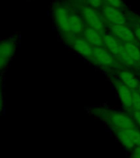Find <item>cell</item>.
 <instances>
[{"instance_id": "obj_1", "label": "cell", "mask_w": 140, "mask_h": 158, "mask_svg": "<svg viewBox=\"0 0 140 158\" xmlns=\"http://www.w3.org/2000/svg\"><path fill=\"white\" fill-rule=\"evenodd\" d=\"M116 137L126 149H134L140 146V131L135 128L116 130Z\"/></svg>"}, {"instance_id": "obj_2", "label": "cell", "mask_w": 140, "mask_h": 158, "mask_svg": "<svg viewBox=\"0 0 140 158\" xmlns=\"http://www.w3.org/2000/svg\"><path fill=\"white\" fill-rule=\"evenodd\" d=\"M82 15L84 19L88 26L93 29L97 30L100 33H103L105 29V25L103 22V18L100 14H98L95 8L89 7H84L82 9Z\"/></svg>"}, {"instance_id": "obj_3", "label": "cell", "mask_w": 140, "mask_h": 158, "mask_svg": "<svg viewBox=\"0 0 140 158\" xmlns=\"http://www.w3.org/2000/svg\"><path fill=\"white\" fill-rule=\"evenodd\" d=\"M70 16L71 13L65 6L58 4L54 9V19L56 26L63 32L70 33Z\"/></svg>"}, {"instance_id": "obj_4", "label": "cell", "mask_w": 140, "mask_h": 158, "mask_svg": "<svg viewBox=\"0 0 140 158\" xmlns=\"http://www.w3.org/2000/svg\"><path fill=\"white\" fill-rule=\"evenodd\" d=\"M102 15L109 22L113 25L125 24L126 23V17L120 8L111 7V6H104L102 8Z\"/></svg>"}, {"instance_id": "obj_5", "label": "cell", "mask_w": 140, "mask_h": 158, "mask_svg": "<svg viewBox=\"0 0 140 158\" xmlns=\"http://www.w3.org/2000/svg\"><path fill=\"white\" fill-rule=\"evenodd\" d=\"M109 119H110L111 124L116 130H123V129H130V128H136L134 121L130 117H128L127 115H125L124 114H113Z\"/></svg>"}, {"instance_id": "obj_6", "label": "cell", "mask_w": 140, "mask_h": 158, "mask_svg": "<svg viewBox=\"0 0 140 158\" xmlns=\"http://www.w3.org/2000/svg\"><path fill=\"white\" fill-rule=\"evenodd\" d=\"M15 51V44L12 40H3L0 47V65L4 69Z\"/></svg>"}, {"instance_id": "obj_7", "label": "cell", "mask_w": 140, "mask_h": 158, "mask_svg": "<svg viewBox=\"0 0 140 158\" xmlns=\"http://www.w3.org/2000/svg\"><path fill=\"white\" fill-rule=\"evenodd\" d=\"M113 35L122 40L124 42H131L134 43L135 40L134 32L130 29V27H126L125 24L113 25L111 27Z\"/></svg>"}, {"instance_id": "obj_8", "label": "cell", "mask_w": 140, "mask_h": 158, "mask_svg": "<svg viewBox=\"0 0 140 158\" xmlns=\"http://www.w3.org/2000/svg\"><path fill=\"white\" fill-rule=\"evenodd\" d=\"M115 85L118 96H119V99L123 106H125L126 108H130L131 106H133V93L130 91V88L120 81H116Z\"/></svg>"}, {"instance_id": "obj_9", "label": "cell", "mask_w": 140, "mask_h": 158, "mask_svg": "<svg viewBox=\"0 0 140 158\" xmlns=\"http://www.w3.org/2000/svg\"><path fill=\"white\" fill-rule=\"evenodd\" d=\"M92 56L98 64L103 65H109L113 61L112 54L107 48L101 46L93 48Z\"/></svg>"}, {"instance_id": "obj_10", "label": "cell", "mask_w": 140, "mask_h": 158, "mask_svg": "<svg viewBox=\"0 0 140 158\" xmlns=\"http://www.w3.org/2000/svg\"><path fill=\"white\" fill-rule=\"evenodd\" d=\"M84 39L91 46H101L103 44V37L101 35L100 32L92 27H88L83 32Z\"/></svg>"}, {"instance_id": "obj_11", "label": "cell", "mask_w": 140, "mask_h": 158, "mask_svg": "<svg viewBox=\"0 0 140 158\" xmlns=\"http://www.w3.org/2000/svg\"><path fill=\"white\" fill-rule=\"evenodd\" d=\"M72 47L78 54L84 57H89L93 54V48L86 41L85 39L78 38L76 39L72 43Z\"/></svg>"}, {"instance_id": "obj_12", "label": "cell", "mask_w": 140, "mask_h": 158, "mask_svg": "<svg viewBox=\"0 0 140 158\" xmlns=\"http://www.w3.org/2000/svg\"><path fill=\"white\" fill-rule=\"evenodd\" d=\"M103 44L105 45V48L109 50L112 54L119 55L120 50L122 49L121 44L116 40L115 37L112 34H106L103 36Z\"/></svg>"}, {"instance_id": "obj_13", "label": "cell", "mask_w": 140, "mask_h": 158, "mask_svg": "<svg viewBox=\"0 0 140 158\" xmlns=\"http://www.w3.org/2000/svg\"><path fill=\"white\" fill-rule=\"evenodd\" d=\"M85 30L84 22L79 15L76 13H71L70 16V31L75 34L83 33Z\"/></svg>"}, {"instance_id": "obj_14", "label": "cell", "mask_w": 140, "mask_h": 158, "mask_svg": "<svg viewBox=\"0 0 140 158\" xmlns=\"http://www.w3.org/2000/svg\"><path fill=\"white\" fill-rule=\"evenodd\" d=\"M120 78L123 83L125 84L130 89H136L138 86V82L137 78L130 72H122L120 74Z\"/></svg>"}, {"instance_id": "obj_15", "label": "cell", "mask_w": 140, "mask_h": 158, "mask_svg": "<svg viewBox=\"0 0 140 158\" xmlns=\"http://www.w3.org/2000/svg\"><path fill=\"white\" fill-rule=\"evenodd\" d=\"M123 46L125 47L128 54H130L135 62H140V50L134 43L131 42H125Z\"/></svg>"}, {"instance_id": "obj_16", "label": "cell", "mask_w": 140, "mask_h": 158, "mask_svg": "<svg viewBox=\"0 0 140 158\" xmlns=\"http://www.w3.org/2000/svg\"><path fill=\"white\" fill-rule=\"evenodd\" d=\"M119 56L121 58V59L124 61V63L125 64H128V65H133V64H134L135 61L131 58L130 54H128V52L126 51V49H125L124 46H122V49L120 50Z\"/></svg>"}, {"instance_id": "obj_17", "label": "cell", "mask_w": 140, "mask_h": 158, "mask_svg": "<svg viewBox=\"0 0 140 158\" xmlns=\"http://www.w3.org/2000/svg\"><path fill=\"white\" fill-rule=\"evenodd\" d=\"M86 3L88 6L98 9V8H103L104 7V0H85Z\"/></svg>"}, {"instance_id": "obj_18", "label": "cell", "mask_w": 140, "mask_h": 158, "mask_svg": "<svg viewBox=\"0 0 140 158\" xmlns=\"http://www.w3.org/2000/svg\"><path fill=\"white\" fill-rule=\"evenodd\" d=\"M132 106L135 110H140V92L134 91L133 93V99H132Z\"/></svg>"}, {"instance_id": "obj_19", "label": "cell", "mask_w": 140, "mask_h": 158, "mask_svg": "<svg viewBox=\"0 0 140 158\" xmlns=\"http://www.w3.org/2000/svg\"><path fill=\"white\" fill-rule=\"evenodd\" d=\"M104 2L108 6L117 7V8H120V9H121L124 7V2H123V0H104Z\"/></svg>"}, {"instance_id": "obj_20", "label": "cell", "mask_w": 140, "mask_h": 158, "mask_svg": "<svg viewBox=\"0 0 140 158\" xmlns=\"http://www.w3.org/2000/svg\"><path fill=\"white\" fill-rule=\"evenodd\" d=\"M130 158H140V146L134 148Z\"/></svg>"}, {"instance_id": "obj_21", "label": "cell", "mask_w": 140, "mask_h": 158, "mask_svg": "<svg viewBox=\"0 0 140 158\" xmlns=\"http://www.w3.org/2000/svg\"><path fill=\"white\" fill-rule=\"evenodd\" d=\"M134 115V118L135 119V121L137 122L140 126V110H135V111L133 114Z\"/></svg>"}, {"instance_id": "obj_22", "label": "cell", "mask_w": 140, "mask_h": 158, "mask_svg": "<svg viewBox=\"0 0 140 158\" xmlns=\"http://www.w3.org/2000/svg\"><path fill=\"white\" fill-rule=\"evenodd\" d=\"M134 35H135V36L137 37V39H138V40L140 41V27H135Z\"/></svg>"}, {"instance_id": "obj_23", "label": "cell", "mask_w": 140, "mask_h": 158, "mask_svg": "<svg viewBox=\"0 0 140 158\" xmlns=\"http://www.w3.org/2000/svg\"><path fill=\"white\" fill-rule=\"evenodd\" d=\"M138 90H139V92H140V86H138Z\"/></svg>"}]
</instances>
